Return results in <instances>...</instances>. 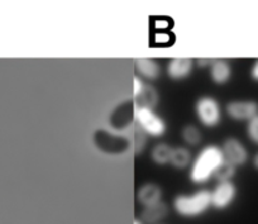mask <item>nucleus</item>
Returning <instances> with one entry per match:
<instances>
[{
	"mask_svg": "<svg viewBox=\"0 0 258 224\" xmlns=\"http://www.w3.org/2000/svg\"><path fill=\"white\" fill-rule=\"evenodd\" d=\"M172 147L167 143H158L151 151V158L157 165H167L170 163L171 155H172Z\"/></svg>",
	"mask_w": 258,
	"mask_h": 224,
	"instance_id": "15",
	"label": "nucleus"
},
{
	"mask_svg": "<svg viewBox=\"0 0 258 224\" xmlns=\"http://www.w3.org/2000/svg\"><path fill=\"white\" fill-rule=\"evenodd\" d=\"M228 117L234 121H250L258 116V103L254 100H234L229 101L225 106Z\"/></svg>",
	"mask_w": 258,
	"mask_h": 224,
	"instance_id": "5",
	"label": "nucleus"
},
{
	"mask_svg": "<svg viewBox=\"0 0 258 224\" xmlns=\"http://www.w3.org/2000/svg\"><path fill=\"white\" fill-rule=\"evenodd\" d=\"M235 171H237V167L234 165H232L230 162H228L227 160H224V162L222 163L219 169L215 173L214 178L217 179L219 183H224V181H232V179L234 178Z\"/></svg>",
	"mask_w": 258,
	"mask_h": 224,
	"instance_id": "17",
	"label": "nucleus"
},
{
	"mask_svg": "<svg viewBox=\"0 0 258 224\" xmlns=\"http://www.w3.org/2000/svg\"><path fill=\"white\" fill-rule=\"evenodd\" d=\"M253 166H254L255 170H258V152L255 153L254 158H253Z\"/></svg>",
	"mask_w": 258,
	"mask_h": 224,
	"instance_id": "22",
	"label": "nucleus"
},
{
	"mask_svg": "<svg viewBox=\"0 0 258 224\" xmlns=\"http://www.w3.org/2000/svg\"><path fill=\"white\" fill-rule=\"evenodd\" d=\"M237 196V186L233 181L219 183L212 191V206L218 210L227 209Z\"/></svg>",
	"mask_w": 258,
	"mask_h": 224,
	"instance_id": "7",
	"label": "nucleus"
},
{
	"mask_svg": "<svg viewBox=\"0 0 258 224\" xmlns=\"http://www.w3.org/2000/svg\"><path fill=\"white\" fill-rule=\"evenodd\" d=\"M192 60L188 57H175L167 65V75L173 80H182L192 71Z\"/></svg>",
	"mask_w": 258,
	"mask_h": 224,
	"instance_id": "8",
	"label": "nucleus"
},
{
	"mask_svg": "<svg viewBox=\"0 0 258 224\" xmlns=\"http://www.w3.org/2000/svg\"><path fill=\"white\" fill-rule=\"evenodd\" d=\"M247 134L248 138L258 146V116L248 121L247 123Z\"/></svg>",
	"mask_w": 258,
	"mask_h": 224,
	"instance_id": "18",
	"label": "nucleus"
},
{
	"mask_svg": "<svg viewBox=\"0 0 258 224\" xmlns=\"http://www.w3.org/2000/svg\"><path fill=\"white\" fill-rule=\"evenodd\" d=\"M222 147L217 144H208L198 153L191 162L190 180L194 184H205L214 178L218 169L224 162Z\"/></svg>",
	"mask_w": 258,
	"mask_h": 224,
	"instance_id": "1",
	"label": "nucleus"
},
{
	"mask_svg": "<svg viewBox=\"0 0 258 224\" xmlns=\"http://www.w3.org/2000/svg\"><path fill=\"white\" fill-rule=\"evenodd\" d=\"M170 163L175 169H186L188 165H191V152L186 147H175L172 149Z\"/></svg>",
	"mask_w": 258,
	"mask_h": 224,
	"instance_id": "13",
	"label": "nucleus"
},
{
	"mask_svg": "<svg viewBox=\"0 0 258 224\" xmlns=\"http://www.w3.org/2000/svg\"><path fill=\"white\" fill-rule=\"evenodd\" d=\"M210 78L217 85H224L232 78V67L225 60H214L210 65Z\"/></svg>",
	"mask_w": 258,
	"mask_h": 224,
	"instance_id": "9",
	"label": "nucleus"
},
{
	"mask_svg": "<svg viewBox=\"0 0 258 224\" xmlns=\"http://www.w3.org/2000/svg\"><path fill=\"white\" fill-rule=\"evenodd\" d=\"M135 138H136V153L138 152H142L143 147H145L146 144V136L147 134L145 133V132L142 131V129L140 128V127L136 124V132H135Z\"/></svg>",
	"mask_w": 258,
	"mask_h": 224,
	"instance_id": "19",
	"label": "nucleus"
},
{
	"mask_svg": "<svg viewBox=\"0 0 258 224\" xmlns=\"http://www.w3.org/2000/svg\"><path fill=\"white\" fill-rule=\"evenodd\" d=\"M168 214V206L166 203L155 204V205L146 206L141 214V220L145 224H157L162 219H165Z\"/></svg>",
	"mask_w": 258,
	"mask_h": 224,
	"instance_id": "10",
	"label": "nucleus"
},
{
	"mask_svg": "<svg viewBox=\"0 0 258 224\" xmlns=\"http://www.w3.org/2000/svg\"><path fill=\"white\" fill-rule=\"evenodd\" d=\"M181 136L185 143L190 144V146H198L202 142V132L194 124H187L182 128Z\"/></svg>",
	"mask_w": 258,
	"mask_h": 224,
	"instance_id": "16",
	"label": "nucleus"
},
{
	"mask_svg": "<svg viewBox=\"0 0 258 224\" xmlns=\"http://www.w3.org/2000/svg\"><path fill=\"white\" fill-rule=\"evenodd\" d=\"M222 151L225 160L234 165L235 167L243 166L248 161L247 148L239 139L234 138V137H229L225 139L222 146Z\"/></svg>",
	"mask_w": 258,
	"mask_h": 224,
	"instance_id": "6",
	"label": "nucleus"
},
{
	"mask_svg": "<svg viewBox=\"0 0 258 224\" xmlns=\"http://www.w3.org/2000/svg\"><path fill=\"white\" fill-rule=\"evenodd\" d=\"M133 224H143V223H142V220H141V219H135Z\"/></svg>",
	"mask_w": 258,
	"mask_h": 224,
	"instance_id": "23",
	"label": "nucleus"
},
{
	"mask_svg": "<svg viewBox=\"0 0 258 224\" xmlns=\"http://www.w3.org/2000/svg\"><path fill=\"white\" fill-rule=\"evenodd\" d=\"M250 78L258 83V60L253 64L252 69H250Z\"/></svg>",
	"mask_w": 258,
	"mask_h": 224,
	"instance_id": "21",
	"label": "nucleus"
},
{
	"mask_svg": "<svg viewBox=\"0 0 258 224\" xmlns=\"http://www.w3.org/2000/svg\"><path fill=\"white\" fill-rule=\"evenodd\" d=\"M136 124L151 137H162L166 132V123L153 109L135 105Z\"/></svg>",
	"mask_w": 258,
	"mask_h": 224,
	"instance_id": "3",
	"label": "nucleus"
},
{
	"mask_svg": "<svg viewBox=\"0 0 258 224\" xmlns=\"http://www.w3.org/2000/svg\"><path fill=\"white\" fill-rule=\"evenodd\" d=\"M212 206V191L207 189L197 191L191 195H177L173 200L176 213L185 218H195L204 214Z\"/></svg>",
	"mask_w": 258,
	"mask_h": 224,
	"instance_id": "2",
	"label": "nucleus"
},
{
	"mask_svg": "<svg viewBox=\"0 0 258 224\" xmlns=\"http://www.w3.org/2000/svg\"><path fill=\"white\" fill-rule=\"evenodd\" d=\"M145 85L146 84L143 83V80L138 76V75H135V76H133V99L138 98V96L141 95V93H142L143 89H145Z\"/></svg>",
	"mask_w": 258,
	"mask_h": 224,
	"instance_id": "20",
	"label": "nucleus"
},
{
	"mask_svg": "<svg viewBox=\"0 0 258 224\" xmlns=\"http://www.w3.org/2000/svg\"><path fill=\"white\" fill-rule=\"evenodd\" d=\"M162 190L156 184H146L142 188H140L137 193V199L143 206H151L160 203Z\"/></svg>",
	"mask_w": 258,
	"mask_h": 224,
	"instance_id": "11",
	"label": "nucleus"
},
{
	"mask_svg": "<svg viewBox=\"0 0 258 224\" xmlns=\"http://www.w3.org/2000/svg\"><path fill=\"white\" fill-rule=\"evenodd\" d=\"M195 111L200 123L205 127H215L222 121V109L219 103L212 96H203L197 101Z\"/></svg>",
	"mask_w": 258,
	"mask_h": 224,
	"instance_id": "4",
	"label": "nucleus"
},
{
	"mask_svg": "<svg viewBox=\"0 0 258 224\" xmlns=\"http://www.w3.org/2000/svg\"><path fill=\"white\" fill-rule=\"evenodd\" d=\"M158 103V93L151 85H145V89L138 98L135 99L136 106H145V108L153 109Z\"/></svg>",
	"mask_w": 258,
	"mask_h": 224,
	"instance_id": "14",
	"label": "nucleus"
},
{
	"mask_svg": "<svg viewBox=\"0 0 258 224\" xmlns=\"http://www.w3.org/2000/svg\"><path fill=\"white\" fill-rule=\"evenodd\" d=\"M136 70L148 80H156L160 76V66L152 59H138L136 60Z\"/></svg>",
	"mask_w": 258,
	"mask_h": 224,
	"instance_id": "12",
	"label": "nucleus"
}]
</instances>
